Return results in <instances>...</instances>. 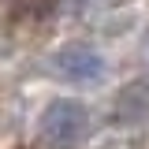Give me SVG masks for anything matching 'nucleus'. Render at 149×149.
Wrapping results in <instances>:
<instances>
[{"instance_id": "obj_1", "label": "nucleus", "mask_w": 149, "mask_h": 149, "mask_svg": "<svg viewBox=\"0 0 149 149\" xmlns=\"http://www.w3.org/2000/svg\"><path fill=\"white\" fill-rule=\"evenodd\" d=\"M93 134V116L82 101L60 97L52 104H45L37 119V146L41 149H78Z\"/></svg>"}, {"instance_id": "obj_2", "label": "nucleus", "mask_w": 149, "mask_h": 149, "mask_svg": "<svg viewBox=\"0 0 149 149\" xmlns=\"http://www.w3.org/2000/svg\"><path fill=\"white\" fill-rule=\"evenodd\" d=\"M49 71L63 82H74V86L101 82L104 78V56L82 41H71V45H60L49 52Z\"/></svg>"}]
</instances>
